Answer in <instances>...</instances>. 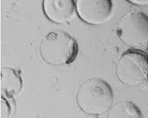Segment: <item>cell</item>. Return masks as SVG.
Returning a JSON list of instances; mask_svg holds the SVG:
<instances>
[{
  "label": "cell",
  "mask_w": 148,
  "mask_h": 118,
  "mask_svg": "<svg viewBox=\"0 0 148 118\" xmlns=\"http://www.w3.org/2000/svg\"><path fill=\"white\" fill-rule=\"evenodd\" d=\"M107 118H143V115L131 101H120L110 107Z\"/></svg>",
  "instance_id": "8"
},
{
  "label": "cell",
  "mask_w": 148,
  "mask_h": 118,
  "mask_svg": "<svg viewBox=\"0 0 148 118\" xmlns=\"http://www.w3.org/2000/svg\"><path fill=\"white\" fill-rule=\"evenodd\" d=\"M1 101V118H9L11 115V107L5 96L2 95Z\"/></svg>",
  "instance_id": "9"
},
{
  "label": "cell",
  "mask_w": 148,
  "mask_h": 118,
  "mask_svg": "<svg viewBox=\"0 0 148 118\" xmlns=\"http://www.w3.org/2000/svg\"><path fill=\"white\" fill-rule=\"evenodd\" d=\"M0 84L2 95L13 98L14 96L18 95L23 89L21 73L11 67H2Z\"/></svg>",
  "instance_id": "7"
},
{
  "label": "cell",
  "mask_w": 148,
  "mask_h": 118,
  "mask_svg": "<svg viewBox=\"0 0 148 118\" xmlns=\"http://www.w3.org/2000/svg\"><path fill=\"white\" fill-rule=\"evenodd\" d=\"M117 34L126 45L137 47L148 42V16L138 11L125 14L117 25Z\"/></svg>",
  "instance_id": "4"
},
{
  "label": "cell",
  "mask_w": 148,
  "mask_h": 118,
  "mask_svg": "<svg viewBox=\"0 0 148 118\" xmlns=\"http://www.w3.org/2000/svg\"><path fill=\"white\" fill-rule=\"evenodd\" d=\"M112 0H77L76 12L86 23L101 25L111 17Z\"/></svg>",
  "instance_id": "5"
},
{
  "label": "cell",
  "mask_w": 148,
  "mask_h": 118,
  "mask_svg": "<svg viewBox=\"0 0 148 118\" xmlns=\"http://www.w3.org/2000/svg\"><path fill=\"white\" fill-rule=\"evenodd\" d=\"M129 2H131L133 4L138 5H148V0H128Z\"/></svg>",
  "instance_id": "10"
},
{
  "label": "cell",
  "mask_w": 148,
  "mask_h": 118,
  "mask_svg": "<svg viewBox=\"0 0 148 118\" xmlns=\"http://www.w3.org/2000/svg\"><path fill=\"white\" fill-rule=\"evenodd\" d=\"M116 73L130 87H148V56L139 50H127L120 56Z\"/></svg>",
  "instance_id": "3"
},
{
  "label": "cell",
  "mask_w": 148,
  "mask_h": 118,
  "mask_svg": "<svg viewBox=\"0 0 148 118\" xmlns=\"http://www.w3.org/2000/svg\"><path fill=\"white\" fill-rule=\"evenodd\" d=\"M39 52L42 60L51 66L67 65L76 58L78 44L65 31H51L41 39Z\"/></svg>",
  "instance_id": "2"
},
{
  "label": "cell",
  "mask_w": 148,
  "mask_h": 118,
  "mask_svg": "<svg viewBox=\"0 0 148 118\" xmlns=\"http://www.w3.org/2000/svg\"><path fill=\"white\" fill-rule=\"evenodd\" d=\"M76 103L81 110L87 115H102L112 106V89L110 84L102 79H87L78 87Z\"/></svg>",
  "instance_id": "1"
},
{
  "label": "cell",
  "mask_w": 148,
  "mask_h": 118,
  "mask_svg": "<svg viewBox=\"0 0 148 118\" xmlns=\"http://www.w3.org/2000/svg\"><path fill=\"white\" fill-rule=\"evenodd\" d=\"M43 11L47 18L55 23H67L76 15L74 0H43Z\"/></svg>",
  "instance_id": "6"
}]
</instances>
